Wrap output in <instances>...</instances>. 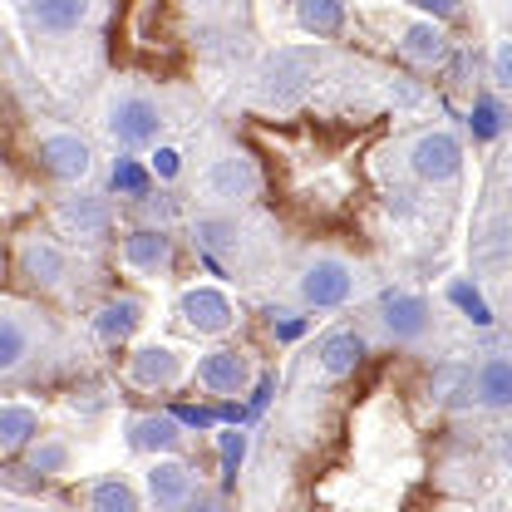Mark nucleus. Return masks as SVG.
I'll return each mask as SVG.
<instances>
[{"label": "nucleus", "instance_id": "nucleus-13", "mask_svg": "<svg viewBox=\"0 0 512 512\" xmlns=\"http://www.w3.org/2000/svg\"><path fill=\"white\" fill-rule=\"evenodd\" d=\"M183 375H188V365L173 345H143L128 355V384H138V389H173V384H183Z\"/></svg>", "mask_w": 512, "mask_h": 512}, {"label": "nucleus", "instance_id": "nucleus-35", "mask_svg": "<svg viewBox=\"0 0 512 512\" xmlns=\"http://www.w3.org/2000/svg\"><path fill=\"white\" fill-rule=\"evenodd\" d=\"M271 330H276L281 340H296V335L306 330V316H291V311H271Z\"/></svg>", "mask_w": 512, "mask_h": 512}, {"label": "nucleus", "instance_id": "nucleus-10", "mask_svg": "<svg viewBox=\"0 0 512 512\" xmlns=\"http://www.w3.org/2000/svg\"><path fill=\"white\" fill-rule=\"evenodd\" d=\"M202 188H207V197H217V202H247L261 188V173H256V163L247 153H222L202 173Z\"/></svg>", "mask_w": 512, "mask_h": 512}, {"label": "nucleus", "instance_id": "nucleus-6", "mask_svg": "<svg viewBox=\"0 0 512 512\" xmlns=\"http://www.w3.org/2000/svg\"><path fill=\"white\" fill-rule=\"evenodd\" d=\"M40 316L30 306L0 301V375H15L30 365V355L40 350Z\"/></svg>", "mask_w": 512, "mask_h": 512}, {"label": "nucleus", "instance_id": "nucleus-11", "mask_svg": "<svg viewBox=\"0 0 512 512\" xmlns=\"http://www.w3.org/2000/svg\"><path fill=\"white\" fill-rule=\"evenodd\" d=\"M197 384L217 399H237L252 384V360L242 350H212V355L197 360Z\"/></svg>", "mask_w": 512, "mask_h": 512}, {"label": "nucleus", "instance_id": "nucleus-5", "mask_svg": "<svg viewBox=\"0 0 512 512\" xmlns=\"http://www.w3.org/2000/svg\"><path fill=\"white\" fill-rule=\"evenodd\" d=\"M380 330L394 345H424L434 335V306L424 296H414V291H384Z\"/></svg>", "mask_w": 512, "mask_h": 512}, {"label": "nucleus", "instance_id": "nucleus-9", "mask_svg": "<svg viewBox=\"0 0 512 512\" xmlns=\"http://www.w3.org/2000/svg\"><path fill=\"white\" fill-rule=\"evenodd\" d=\"M178 316L197 335H227L237 325V306L217 286H192V291H183V301H178Z\"/></svg>", "mask_w": 512, "mask_h": 512}, {"label": "nucleus", "instance_id": "nucleus-28", "mask_svg": "<svg viewBox=\"0 0 512 512\" xmlns=\"http://www.w3.org/2000/svg\"><path fill=\"white\" fill-rule=\"evenodd\" d=\"M217 453H222V483L232 488L237 473H242V463H247V434L242 429H222L217 434Z\"/></svg>", "mask_w": 512, "mask_h": 512}, {"label": "nucleus", "instance_id": "nucleus-12", "mask_svg": "<svg viewBox=\"0 0 512 512\" xmlns=\"http://www.w3.org/2000/svg\"><path fill=\"white\" fill-rule=\"evenodd\" d=\"M124 266L133 276H163L168 266H173V237H168V227H153V222H143V227H133L124 237Z\"/></svg>", "mask_w": 512, "mask_h": 512}, {"label": "nucleus", "instance_id": "nucleus-25", "mask_svg": "<svg viewBox=\"0 0 512 512\" xmlns=\"http://www.w3.org/2000/svg\"><path fill=\"white\" fill-rule=\"evenodd\" d=\"M89 508L94 512H138V493L124 478H99L89 483Z\"/></svg>", "mask_w": 512, "mask_h": 512}, {"label": "nucleus", "instance_id": "nucleus-21", "mask_svg": "<svg viewBox=\"0 0 512 512\" xmlns=\"http://www.w3.org/2000/svg\"><path fill=\"white\" fill-rule=\"evenodd\" d=\"M138 320H143V301H133V296H114V301H104V306H99V316H94V335H99L104 345H119V340H128V335L138 330Z\"/></svg>", "mask_w": 512, "mask_h": 512}, {"label": "nucleus", "instance_id": "nucleus-19", "mask_svg": "<svg viewBox=\"0 0 512 512\" xmlns=\"http://www.w3.org/2000/svg\"><path fill=\"white\" fill-rule=\"evenodd\" d=\"M128 444L138 453H178L183 448V419H173V414L128 419Z\"/></svg>", "mask_w": 512, "mask_h": 512}, {"label": "nucleus", "instance_id": "nucleus-23", "mask_svg": "<svg viewBox=\"0 0 512 512\" xmlns=\"http://www.w3.org/2000/svg\"><path fill=\"white\" fill-rule=\"evenodd\" d=\"M296 25L306 35H340L345 25V0H296Z\"/></svg>", "mask_w": 512, "mask_h": 512}, {"label": "nucleus", "instance_id": "nucleus-17", "mask_svg": "<svg viewBox=\"0 0 512 512\" xmlns=\"http://www.w3.org/2000/svg\"><path fill=\"white\" fill-rule=\"evenodd\" d=\"M316 355H320V370H325L330 380H345V375H355V370L365 365L370 345H365L360 330H330L316 345Z\"/></svg>", "mask_w": 512, "mask_h": 512}, {"label": "nucleus", "instance_id": "nucleus-33", "mask_svg": "<svg viewBox=\"0 0 512 512\" xmlns=\"http://www.w3.org/2000/svg\"><path fill=\"white\" fill-rule=\"evenodd\" d=\"M488 69H493V84H498V89H508V94H512V35H508V40H498V45H493V60H488Z\"/></svg>", "mask_w": 512, "mask_h": 512}, {"label": "nucleus", "instance_id": "nucleus-8", "mask_svg": "<svg viewBox=\"0 0 512 512\" xmlns=\"http://www.w3.org/2000/svg\"><path fill=\"white\" fill-rule=\"evenodd\" d=\"M55 222H60L69 237H79V242H99V237L109 232V222H114V207H109L104 192L79 188V192H69V197H60Z\"/></svg>", "mask_w": 512, "mask_h": 512}, {"label": "nucleus", "instance_id": "nucleus-4", "mask_svg": "<svg viewBox=\"0 0 512 512\" xmlns=\"http://www.w3.org/2000/svg\"><path fill=\"white\" fill-rule=\"evenodd\" d=\"M409 173L424 183H453L463 173V138L453 128H424L409 143Z\"/></svg>", "mask_w": 512, "mask_h": 512}, {"label": "nucleus", "instance_id": "nucleus-31", "mask_svg": "<svg viewBox=\"0 0 512 512\" xmlns=\"http://www.w3.org/2000/svg\"><path fill=\"white\" fill-rule=\"evenodd\" d=\"M138 212H143V222H153V227H168L178 207H173V197H168V192H158V197H153V192H143V197H138Z\"/></svg>", "mask_w": 512, "mask_h": 512}, {"label": "nucleus", "instance_id": "nucleus-1", "mask_svg": "<svg viewBox=\"0 0 512 512\" xmlns=\"http://www.w3.org/2000/svg\"><path fill=\"white\" fill-rule=\"evenodd\" d=\"M320 64H325L320 45H281V50H271L261 60V69H256V99L261 104H276V109H291L311 89Z\"/></svg>", "mask_w": 512, "mask_h": 512}, {"label": "nucleus", "instance_id": "nucleus-7", "mask_svg": "<svg viewBox=\"0 0 512 512\" xmlns=\"http://www.w3.org/2000/svg\"><path fill=\"white\" fill-rule=\"evenodd\" d=\"M40 168L55 178V183H89L94 178V148L79 138V133H45L40 138Z\"/></svg>", "mask_w": 512, "mask_h": 512}, {"label": "nucleus", "instance_id": "nucleus-14", "mask_svg": "<svg viewBox=\"0 0 512 512\" xmlns=\"http://www.w3.org/2000/svg\"><path fill=\"white\" fill-rule=\"evenodd\" d=\"M25 15H30V25H35L40 35L64 40V35H74V30L89 25L94 0H25Z\"/></svg>", "mask_w": 512, "mask_h": 512}, {"label": "nucleus", "instance_id": "nucleus-30", "mask_svg": "<svg viewBox=\"0 0 512 512\" xmlns=\"http://www.w3.org/2000/svg\"><path fill=\"white\" fill-rule=\"evenodd\" d=\"M148 168H153V178L173 183V178L183 173V153H178V148H168V143H158V148L148 153Z\"/></svg>", "mask_w": 512, "mask_h": 512}, {"label": "nucleus", "instance_id": "nucleus-36", "mask_svg": "<svg viewBox=\"0 0 512 512\" xmlns=\"http://www.w3.org/2000/svg\"><path fill=\"white\" fill-rule=\"evenodd\" d=\"M178 419H183V424H197V429H212V414H202V409H183Z\"/></svg>", "mask_w": 512, "mask_h": 512}, {"label": "nucleus", "instance_id": "nucleus-16", "mask_svg": "<svg viewBox=\"0 0 512 512\" xmlns=\"http://www.w3.org/2000/svg\"><path fill=\"white\" fill-rule=\"evenodd\" d=\"M143 483H148V498H153L158 508H188L192 493H197L192 468L178 463V458H153V468L143 473Z\"/></svg>", "mask_w": 512, "mask_h": 512}, {"label": "nucleus", "instance_id": "nucleus-26", "mask_svg": "<svg viewBox=\"0 0 512 512\" xmlns=\"http://www.w3.org/2000/svg\"><path fill=\"white\" fill-rule=\"evenodd\" d=\"M148 183H153V168H143L138 158H114V168H109V192L114 197H143L148 192Z\"/></svg>", "mask_w": 512, "mask_h": 512}, {"label": "nucleus", "instance_id": "nucleus-15", "mask_svg": "<svg viewBox=\"0 0 512 512\" xmlns=\"http://www.w3.org/2000/svg\"><path fill=\"white\" fill-rule=\"evenodd\" d=\"M20 276L30 286H40V291H55V286H64V276H69V256L50 237H25L20 242Z\"/></svg>", "mask_w": 512, "mask_h": 512}, {"label": "nucleus", "instance_id": "nucleus-24", "mask_svg": "<svg viewBox=\"0 0 512 512\" xmlns=\"http://www.w3.org/2000/svg\"><path fill=\"white\" fill-rule=\"evenodd\" d=\"M25 463H30V473H40V478H64V473H69V463H74V448L64 444V439L40 434L35 444L25 448Z\"/></svg>", "mask_w": 512, "mask_h": 512}, {"label": "nucleus", "instance_id": "nucleus-29", "mask_svg": "<svg viewBox=\"0 0 512 512\" xmlns=\"http://www.w3.org/2000/svg\"><path fill=\"white\" fill-rule=\"evenodd\" d=\"M448 296H453V301H458V306L468 311V320H473V325H493V311H488V301H483V296H478V291H473L468 281H453V286H448Z\"/></svg>", "mask_w": 512, "mask_h": 512}, {"label": "nucleus", "instance_id": "nucleus-3", "mask_svg": "<svg viewBox=\"0 0 512 512\" xmlns=\"http://www.w3.org/2000/svg\"><path fill=\"white\" fill-rule=\"evenodd\" d=\"M104 128L119 148H153L158 133H163V109L143 89H119L104 109Z\"/></svg>", "mask_w": 512, "mask_h": 512}, {"label": "nucleus", "instance_id": "nucleus-2", "mask_svg": "<svg viewBox=\"0 0 512 512\" xmlns=\"http://www.w3.org/2000/svg\"><path fill=\"white\" fill-rule=\"evenodd\" d=\"M355 291H360V266L340 252L306 256V266L296 276V296L306 311H340V306H350Z\"/></svg>", "mask_w": 512, "mask_h": 512}, {"label": "nucleus", "instance_id": "nucleus-34", "mask_svg": "<svg viewBox=\"0 0 512 512\" xmlns=\"http://www.w3.org/2000/svg\"><path fill=\"white\" fill-rule=\"evenodd\" d=\"M419 15H429V20H453L458 10H463V0H409Z\"/></svg>", "mask_w": 512, "mask_h": 512}, {"label": "nucleus", "instance_id": "nucleus-27", "mask_svg": "<svg viewBox=\"0 0 512 512\" xmlns=\"http://www.w3.org/2000/svg\"><path fill=\"white\" fill-rule=\"evenodd\" d=\"M197 247L212 256L222 247H237V222L232 217H197Z\"/></svg>", "mask_w": 512, "mask_h": 512}, {"label": "nucleus", "instance_id": "nucleus-22", "mask_svg": "<svg viewBox=\"0 0 512 512\" xmlns=\"http://www.w3.org/2000/svg\"><path fill=\"white\" fill-rule=\"evenodd\" d=\"M40 439V414L30 404H0V448L15 453V448H30Z\"/></svg>", "mask_w": 512, "mask_h": 512}, {"label": "nucleus", "instance_id": "nucleus-32", "mask_svg": "<svg viewBox=\"0 0 512 512\" xmlns=\"http://www.w3.org/2000/svg\"><path fill=\"white\" fill-rule=\"evenodd\" d=\"M498 133H503V109L493 99L473 104V138H498Z\"/></svg>", "mask_w": 512, "mask_h": 512}, {"label": "nucleus", "instance_id": "nucleus-18", "mask_svg": "<svg viewBox=\"0 0 512 512\" xmlns=\"http://www.w3.org/2000/svg\"><path fill=\"white\" fill-rule=\"evenodd\" d=\"M473 399H478L483 409L508 414L512 409V355H488V360H478V370H473Z\"/></svg>", "mask_w": 512, "mask_h": 512}, {"label": "nucleus", "instance_id": "nucleus-37", "mask_svg": "<svg viewBox=\"0 0 512 512\" xmlns=\"http://www.w3.org/2000/svg\"><path fill=\"white\" fill-rule=\"evenodd\" d=\"M508 10H512V0H508Z\"/></svg>", "mask_w": 512, "mask_h": 512}, {"label": "nucleus", "instance_id": "nucleus-20", "mask_svg": "<svg viewBox=\"0 0 512 512\" xmlns=\"http://www.w3.org/2000/svg\"><path fill=\"white\" fill-rule=\"evenodd\" d=\"M399 50H404V60H414L419 69H434V64L448 60V35L439 20H414V25H404V35H399Z\"/></svg>", "mask_w": 512, "mask_h": 512}]
</instances>
